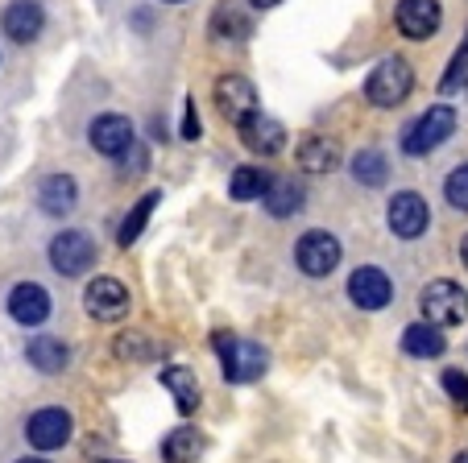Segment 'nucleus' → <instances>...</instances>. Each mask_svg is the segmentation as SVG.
<instances>
[{"label": "nucleus", "mask_w": 468, "mask_h": 463, "mask_svg": "<svg viewBox=\"0 0 468 463\" xmlns=\"http://www.w3.org/2000/svg\"><path fill=\"white\" fill-rule=\"evenodd\" d=\"M419 306H423V315L431 327H456L468 319V294L456 281H431L423 289V298H419Z\"/></svg>", "instance_id": "4"}, {"label": "nucleus", "mask_w": 468, "mask_h": 463, "mask_svg": "<svg viewBox=\"0 0 468 463\" xmlns=\"http://www.w3.org/2000/svg\"><path fill=\"white\" fill-rule=\"evenodd\" d=\"M340 162V149L336 141H327V137H307L299 145V166L307 170V174H327V170H336Z\"/></svg>", "instance_id": "19"}, {"label": "nucleus", "mask_w": 468, "mask_h": 463, "mask_svg": "<svg viewBox=\"0 0 468 463\" xmlns=\"http://www.w3.org/2000/svg\"><path fill=\"white\" fill-rule=\"evenodd\" d=\"M204 451V435H195V430H175V435L162 443V455L166 463H195V455Z\"/></svg>", "instance_id": "24"}, {"label": "nucleus", "mask_w": 468, "mask_h": 463, "mask_svg": "<svg viewBox=\"0 0 468 463\" xmlns=\"http://www.w3.org/2000/svg\"><path fill=\"white\" fill-rule=\"evenodd\" d=\"M158 203H162V195H158V191L142 195V199L133 203V211H129V216H124V224H121V237H116L124 248H129V245H137V237H142V232H145V224H150V216H154V207H158Z\"/></svg>", "instance_id": "23"}, {"label": "nucleus", "mask_w": 468, "mask_h": 463, "mask_svg": "<svg viewBox=\"0 0 468 463\" xmlns=\"http://www.w3.org/2000/svg\"><path fill=\"white\" fill-rule=\"evenodd\" d=\"M216 352H220V368H224V381L232 384H249L265 373V352L249 340H237V335H224L216 331Z\"/></svg>", "instance_id": "1"}, {"label": "nucleus", "mask_w": 468, "mask_h": 463, "mask_svg": "<svg viewBox=\"0 0 468 463\" xmlns=\"http://www.w3.org/2000/svg\"><path fill=\"white\" fill-rule=\"evenodd\" d=\"M348 298H353L361 310H381V306H389V298H394V281L381 269H373V265H361V269L348 278Z\"/></svg>", "instance_id": "10"}, {"label": "nucleus", "mask_w": 468, "mask_h": 463, "mask_svg": "<svg viewBox=\"0 0 468 463\" xmlns=\"http://www.w3.org/2000/svg\"><path fill=\"white\" fill-rule=\"evenodd\" d=\"M464 75H468V42H464V50H460L456 58H452V70H448V75H443V83H440V88H443V91H456L460 83H464Z\"/></svg>", "instance_id": "30"}, {"label": "nucleus", "mask_w": 468, "mask_h": 463, "mask_svg": "<svg viewBox=\"0 0 468 463\" xmlns=\"http://www.w3.org/2000/svg\"><path fill=\"white\" fill-rule=\"evenodd\" d=\"M29 364L37 368V373H62L67 368V360H71V352H67V343L54 340V335H37V340H29Z\"/></svg>", "instance_id": "21"}, {"label": "nucleus", "mask_w": 468, "mask_h": 463, "mask_svg": "<svg viewBox=\"0 0 468 463\" xmlns=\"http://www.w3.org/2000/svg\"><path fill=\"white\" fill-rule=\"evenodd\" d=\"M83 306H88V315L100 319V323H116V319L129 315V289L116 278H96L83 289Z\"/></svg>", "instance_id": "8"}, {"label": "nucleus", "mask_w": 468, "mask_h": 463, "mask_svg": "<svg viewBox=\"0 0 468 463\" xmlns=\"http://www.w3.org/2000/svg\"><path fill=\"white\" fill-rule=\"evenodd\" d=\"M17 463H46V459H17Z\"/></svg>", "instance_id": "35"}, {"label": "nucleus", "mask_w": 468, "mask_h": 463, "mask_svg": "<svg viewBox=\"0 0 468 463\" xmlns=\"http://www.w3.org/2000/svg\"><path fill=\"white\" fill-rule=\"evenodd\" d=\"M112 463H121V459H112Z\"/></svg>", "instance_id": "37"}, {"label": "nucleus", "mask_w": 468, "mask_h": 463, "mask_svg": "<svg viewBox=\"0 0 468 463\" xmlns=\"http://www.w3.org/2000/svg\"><path fill=\"white\" fill-rule=\"evenodd\" d=\"M183 137H186V141L199 137V116H195V104H186V116H183Z\"/></svg>", "instance_id": "31"}, {"label": "nucleus", "mask_w": 468, "mask_h": 463, "mask_svg": "<svg viewBox=\"0 0 468 463\" xmlns=\"http://www.w3.org/2000/svg\"><path fill=\"white\" fill-rule=\"evenodd\" d=\"M9 315L17 319L21 327L46 323V315H50V294H46L37 281H21V286H13V294H9Z\"/></svg>", "instance_id": "14"}, {"label": "nucleus", "mask_w": 468, "mask_h": 463, "mask_svg": "<svg viewBox=\"0 0 468 463\" xmlns=\"http://www.w3.org/2000/svg\"><path fill=\"white\" fill-rule=\"evenodd\" d=\"M452 463H468V451H460V455H456V459H452Z\"/></svg>", "instance_id": "33"}, {"label": "nucleus", "mask_w": 468, "mask_h": 463, "mask_svg": "<svg viewBox=\"0 0 468 463\" xmlns=\"http://www.w3.org/2000/svg\"><path fill=\"white\" fill-rule=\"evenodd\" d=\"M75 199H80V186H75L71 174H50L42 183V191H37V207L46 216H67L75 207Z\"/></svg>", "instance_id": "17"}, {"label": "nucleus", "mask_w": 468, "mask_h": 463, "mask_svg": "<svg viewBox=\"0 0 468 463\" xmlns=\"http://www.w3.org/2000/svg\"><path fill=\"white\" fill-rule=\"evenodd\" d=\"M253 9H274V5H282V0H249Z\"/></svg>", "instance_id": "32"}, {"label": "nucleus", "mask_w": 468, "mask_h": 463, "mask_svg": "<svg viewBox=\"0 0 468 463\" xmlns=\"http://www.w3.org/2000/svg\"><path fill=\"white\" fill-rule=\"evenodd\" d=\"M170 5H178V0H170Z\"/></svg>", "instance_id": "36"}, {"label": "nucleus", "mask_w": 468, "mask_h": 463, "mask_svg": "<svg viewBox=\"0 0 468 463\" xmlns=\"http://www.w3.org/2000/svg\"><path fill=\"white\" fill-rule=\"evenodd\" d=\"M26 438L37 451H58L67 438H71V414L67 410H37L26 422Z\"/></svg>", "instance_id": "11"}, {"label": "nucleus", "mask_w": 468, "mask_h": 463, "mask_svg": "<svg viewBox=\"0 0 468 463\" xmlns=\"http://www.w3.org/2000/svg\"><path fill=\"white\" fill-rule=\"evenodd\" d=\"M389 232L402 240H419L427 232V224H431V211H427V199L415 191H398L394 199H389Z\"/></svg>", "instance_id": "6"}, {"label": "nucleus", "mask_w": 468, "mask_h": 463, "mask_svg": "<svg viewBox=\"0 0 468 463\" xmlns=\"http://www.w3.org/2000/svg\"><path fill=\"white\" fill-rule=\"evenodd\" d=\"M294 261L307 278H327V273L340 265V240L332 232H307L294 248Z\"/></svg>", "instance_id": "7"}, {"label": "nucleus", "mask_w": 468, "mask_h": 463, "mask_svg": "<svg viewBox=\"0 0 468 463\" xmlns=\"http://www.w3.org/2000/svg\"><path fill=\"white\" fill-rule=\"evenodd\" d=\"M265 186H270V174H265V170H257V166H240L237 174H232L229 191H232V199L249 203V199H261Z\"/></svg>", "instance_id": "25"}, {"label": "nucleus", "mask_w": 468, "mask_h": 463, "mask_svg": "<svg viewBox=\"0 0 468 463\" xmlns=\"http://www.w3.org/2000/svg\"><path fill=\"white\" fill-rule=\"evenodd\" d=\"M88 137H91V145H96V153H104V158H121L124 149L137 141V137H133L129 116H116V112L96 116V121H91V129H88Z\"/></svg>", "instance_id": "13"}, {"label": "nucleus", "mask_w": 468, "mask_h": 463, "mask_svg": "<svg viewBox=\"0 0 468 463\" xmlns=\"http://www.w3.org/2000/svg\"><path fill=\"white\" fill-rule=\"evenodd\" d=\"M443 389H448V394L456 397V405H460V410H468V376H464V373H456V368H448V373H443Z\"/></svg>", "instance_id": "29"}, {"label": "nucleus", "mask_w": 468, "mask_h": 463, "mask_svg": "<svg viewBox=\"0 0 468 463\" xmlns=\"http://www.w3.org/2000/svg\"><path fill=\"white\" fill-rule=\"evenodd\" d=\"M216 108H220L224 121L245 124L249 116L257 112V91H253V83L240 79V75H224V79L216 83Z\"/></svg>", "instance_id": "9"}, {"label": "nucleus", "mask_w": 468, "mask_h": 463, "mask_svg": "<svg viewBox=\"0 0 468 463\" xmlns=\"http://www.w3.org/2000/svg\"><path fill=\"white\" fill-rule=\"evenodd\" d=\"M237 129H240V141H245L253 153H265V158H270V153H278V149L286 145V129L274 121V116L253 112L245 124H237Z\"/></svg>", "instance_id": "16"}, {"label": "nucleus", "mask_w": 468, "mask_h": 463, "mask_svg": "<svg viewBox=\"0 0 468 463\" xmlns=\"http://www.w3.org/2000/svg\"><path fill=\"white\" fill-rule=\"evenodd\" d=\"M265 211L270 216H294V211L303 207V186L294 183V178H270V186H265Z\"/></svg>", "instance_id": "20"}, {"label": "nucleus", "mask_w": 468, "mask_h": 463, "mask_svg": "<svg viewBox=\"0 0 468 463\" xmlns=\"http://www.w3.org/2000/svg\"><path fill=\"white\" fill-rule=\"evenodd\" d=\"M0 26H5V34L13 37V42H34L37 34H42L46 26V13L37 0H13L9 9H5V17H0Z\"/></svg>", "instance_id": "15"}, {"label": "nucleus", "mask_w": 468, "mask_h": 463, "mask_svg": "<svg viewBox=\"0 0 468 463\" xmlns=\"http://www.w3.org/2000/svg\"><path fill=\"white\" fill-rule=\"evenodd\" d=\"M452 132H456V112H452L448 104H435V108H427L407 132H402V149H407L410 158H423V153L440 149Z\"/></svg>", "instance_id": "3"}, {"label": "nucleus", "mask_w": 468, "mask_h": 463, "mask_svg": "<svg viewBox=\"0 0 468 463\" xmlns=\"http://www.w3.org/2000/svg\"><path fill=\"white\" fill-rule=\"evenodd\" d=\"M162 384L170 389V397H175L178 410H183V414H195V405H199V381H195L191 368H183V364L162 368Z\"/></svg>", "instance_id": "18"}, {"label": "nucleus", "mask_w": 468, "mask_h": 463, "mask_svg": "<svg viewBox=\"0 0 468 463\" xmlns=\"http://www.w3.org/2000/svg\"><path fill=\"white\" fill-rule=\"evenodd\" d=\"M50 265L62 278H80L96 265V245H91L88 232H58L50 240Z\"/></svg>", "instance_id": "5"}, {"label": "nucleus", "mask_w": 468, "mask_h": 463, "mask_svg": "<svg viewBox=\"0 0 468 463\" xmlns=\"http://www.w3.org/2000/svg\"><path fill=\"white\" fill-rule=\"evenodd\" d=\"M402 348L410 352V356H423V360H435V356H443V335H440V327H431V323H415V327H407L402 331Z\"/></svg>", "instance_id": "22"}, {"label": "nucleus", "mask_w": 468, "mask_h": 463, "mask_svg": "<svg viewBox=\"0 0 468 463\" xmlns=\"http://www.w3.org/2000/svg\"><path fill=\"white\" fill-rule=\"evenodd\" d=\"M353 174H356V183H365V186H381L386 174H389V166H386V158H381L378 149H361L356 162H353Z\"/></svg>", "instance_id": "27"}, {"label": "nucleus", "mask_w": 468, "mask_h": 463, "mask_svg": "<svg viewBox=\"0 0 468 463\" xmlns=\"http://www.w3.org/2000/svg\"><path fill=\"white\" fill-rule=\"evenodd\" d=\"M394 17H398V29H402V34L423 42V37H431L435 29H440L443 9H440V0H398Z\"/></svg>", "instance_id": "12"}, {"label": "nucleus", "mask_w": 468, "mask_h": 463, "mask_svg": "<svg viewBox=\"0 0 468 463\" xmlns=\"http://www.w3.org/2000/svg\"><path fill=\"white\" fill-rule=\"evenodd\" d=\"M460 257H464V265H468V237H464V248H460Z\"/></svg>", "instance_id": "34"}, {"label": "nucleus", "mask_w": 468, "mask_h": 463, "mask_svg": "<svg viewBox=\"0 0 468 463\" xmlns=\"http://www.w3.org/2000/svg\"><path fill=\"white\" fill-rule=\"evenodd\" d=\"M410 88H415V70H410V62L407 58H386V62L373 67L369 83H365V96H369L378 108H398L410 96Z\"/></svg>", "instance_id": "2"}, {"label": "nucleus", "mask_w": 468, "mask_h": 463, "mask_svg": "<svg viewBox=\"0 0 468 463\" xmlns=\"http://www.w3.org/2000/svg\"><path fill=\"white\" fill-rule=\"evenodd\" d=\"M443 195H448V203L456 211H468V166L452 170L448 174V186H443Z\"/></svg>", "instance_id": "28"}, {"label": "nucleus", "mask_w": 468, "mask_h": 463, "mask_svg": "<svg viewBox=\"0 0 468 463\" xmlns=\"http://www.w3.org/2000/svg\"><path fill=\"white\" fill-rule=\"evenodd\" d=\"M212 29H216V37H229V42H240V37L249 34V21H245V13L232 5V0H224L220 9H216V17H212Z\"/></svg>", "instance_id": "26"}]
</instances>
